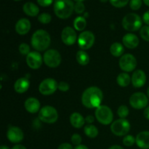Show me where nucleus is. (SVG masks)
<instances>
[{
	"instance_id": "f257e3e1",
	"label": "nucleus",
	"mask_w": 149,
	"mask_h": 149,
	"mask_svg": "<svg viewBox=\"0 0 149 149\" xmlns=\"http://www.w3.org/2000/svg\"><path fill=\"white\" fill-rule=\"evenodd\" d=\"M103 94L97 87H90L86 89L81 95V103L88 109H97L101 106Z\"/></svg>"
},
{
	"instance_id": "f03ea898",
	"label": "nucleus",
	"mask_w": 149,
	"mask_h": 149,
	"mask_svg": "<svg viewBox=\"0 0 149 149\" xmlns=\"http://www.w3.org/2000/svg\"><path fill=\"white\" fill-rule=\"evenodd\" d=\"M31 42L33 49L38 52H42L49 47L51 43V38L47 31L39 29L33 33Z\"/></svg>"
},
{
	"instance_id": "7ed1b4c3",
	"label": "nucleus",
	"mask_w": 149,
	"mask_h": 149,
	"mask_svg": "<svg viewBox=\"0 0 149 149\" xmlns=\"http://www.w3.org/2000/svg\"><path fill=\"white\" fill-rule=\"evenodd\" d=\"M53 8L57 17L61 19H67L74 12V4L72 0H55Z\"/></svg>"
},
{
	"instance_id": "20e7f679",
	"label": "nucleus",
	"mask_w": 149,
	"mask_h": 149,
	"mask_svg": "<svg viewBox=\"0 0 149 149\" xmlns=\"http://www.w3.org/2000/svg\"><path fill=\"white\" fill-rule=\"evenodd\" d=\"M142 19L136 13H128L123 17L122 25L128 31H136L142 28Z\"/></svg>"
},
{
	"instance_id": "39448f33",
	"label": "nucleus",
	"mask_w": 149,
	"mask_h": 149,
	"mask_svg": "<svg viewBox=\"0 0 149 149\" xmlns=\"http://www.w3.org/2000/svg\"><path fill=\"white\" fill-rule=\"evenodd\" d=\"M95 118L100 124L109 125L112 123L113 119V113L111 109L107 106L101 105L95 110Z\"/></svg>"
},
{
	"instance_id": "423d86ee",
	"label": "nucleus",
	"mask_w": 149,
	"mask_h": 149,
	"mask_svg": "<svg viewBox=\"0 0 149 149\" xmlns=\"http://www.w3.org/2000/svg\"><path fill=\"white\" fill-rule=\"evenodd\" d=\"M39 119L44 123H55L58 119V113L52 106H45L39 111Z\"/></svg>"
},
{
	"instance_id": "0eeeda50",
	"label": "nucleus",
	"mask_w": 149,
	"mask_h": 149,
	"mask_svg": "<svg viewBox=\"0 0 149 149\" xmlns=\"http://www.w3.org/2000/svg\"><path fill=\"white\" fill-rule=\"evenodd\" d=\"M130 130V124L126 119H119L114 121L111 125V131L116 136H125Z\"/></svg>"
},
{
	"instance_id": "6e6552de",
	"label": "nucleus",
	"mask_w": 149,
	"mask_h": 149,
	"mask_svg": "<svg viewBox=\"0 0 149 149\" xmlns=\"http://www.w3.org/2000/svg\"><path fill=\"white\" fill-rule=\"evenodd\" d=\"M43 61L45 65L49 68H56L61 64L62 58L58 51L56 49H48L45 52L43 56Z\"/></svg>"
},
{
	"instance_id": "1a4fd4ad",
	"label": "nucleus",
	"mask_w": 149,
	"mask_h": 149,
	"mask_svg": "<svg viewBox=\"0 0 149 149\" xmlns=\"http://www.w3.org/2000/svg\"><path fill=\"white\" fill-rule=\"evenodd\" d=\"M95 40V37L93 32L90 31H82L79 36L77 42L80 49L82 50H87L93 46Z\"/></svg>"
},
{
	"instance_id": "9d476101",
	"label": "nucleus",
	"mask_w": 149,
	"mask_h": 149,
	"mask_svg": "<svg viewBox=\"0 0 149 149\" xmlns=\"http://www.w3.org/2000/svg\"><path fill=\"white\" fill-rule=\"evenodd\" d=\"M130 104L135 109H146L148 104V97L143 93L138 92L130 97Z\"/></svg>"
},
{
	"instance_id": "9b49d317",
	"label": "nucleus",
	"mask_w": 149,
	"mask_h": 149,
	"mask_svg": "<svg viewBox=\"0 0 149 149\" xmlns=\"http://www.w3.org/2000/svg\"><path fill=\"white\" fill-rule=\"evenodd\" d=\"M58 89V83L54 79L47 78L39 84V91L43 95H50Z\"/></svg>"
},
{
	"instance_id": "f8f14e48",
	"label": "nucleus",
	"mask_w": 149,
	"mask_h": 149,
	"mask_svg": "<svg viewBox=\"0 0 149 149\" xmlns=\"http://www.w3.org/2000/svg\"><path fill=\"white\" fill-rule=\"evenodd\" d=\"M119 67L125 72H131L137 66V60L132 54H125L120 58L119 61Z\"/></svg>"
},
{
	"instance_id": "ddd939ff",
	"label": "nucleus",
	"mask_w": 149,
	"mask_h": 149,
	"mask_svg": "<svg viewBox=\"0 0 149 149\" xmlns=\"http://www.w3.org/2000/svg\"><path fill=\"white\" fill-rule=\"evenodd\" d=\"M43 58L38 51L31 52L26 56V63L31 69H39L42 65Z\"/></svg>"
},
{
	"instance_id": "4468645a",
	"label": "nucleus",
	"mask_w": 149,
	"mask_h": 149,
	"mask_svg": "<svg viewBox=\"0 0 149 149\" xmlns=\"http://www.w3.org/2000/svg\"><path fill=\"white\" fill-rule=\"evenodd\" d=\"M61 39L65 45H68V46L73 45L77 40L76 31L70 26L65 27L63 29L62 33H61Z\"/></svg>"
},
{
	"instance_id": "2eb2a0df",
	"label": "nucleus",
	"mask_w": 149,
	"mask_h": 149,
	"mask_svg": "<svg viewBox=\"0 0 149 149\" xmlns=\"http://www.w3.org/2000/svg\"><path fill=\"white\" fill-rule=\"evenodd\" d=\"M7 138L10 142L13 143H18L23 140L24 134L20 128L15 126H12L7 130Z\"/></svg>"
},
{
	"instance_id": "dca6fc26",
	"label": "nucleus",
	"mask_w": 149,
	"mask_h": 149,
	"mask_svg": "<svg viewBox=\"0 0 149 149\" xmlns=\"http://www.w3.org/2000/svg\"><path fill=\"white\" fill-rule=\"evenodd\" d=\"M132 85L136 88H141L145 85L146 82V75L143 70L138 69L134 71L131 77Z\"/></svg>"
},
{
	"instance_id": "f3484780",
	"label": "nucleus",
	"mask_w": 149,
	"mask_h": 149,
	"mask_svg": "<svg viewBox=\"0 0 149 149\" xmlns=\"http://www.w3.org/2000/svg\"><path fill=\"white\" fill-rule=\"evenodd\" d=\"M122 42L124 46L129 49H135L139 45V38L135 34L132 33H128L125 34L122 38Z\"/></svg>"
},
{
	"instance_id": "a211bd4d",
	"label": "nucleus",
	"mask_w": 149,
	"mask_h": 149,
	"mask_svg": "<svg viewBox=\"0 0 149 149\" xmlns=\"http://www.w3.org/2000/svg\"><path fill=\"white\" fill-rule=\"evenodd\" d=\"M31 22L27 18H20L15 24V31L19 35H26L31 29Z\"/></svg>"
},
{
	"instance_id": "6ab92c4d",
	"label": "nucleus",
	"mask_w": 149,
	"mask_h": 149,
	"mask_svg": "<svg viewBox=\"0 0 149 149\" xmlns=\"http://www.w3.org/2000/svg\"><path fill=\"white\" fill-rule=\"evenodd\" d=\"M24 106L28 112L31 113H35L40 111L41 104L38 99H36V97H31L26 99L24 103Z\"/></svg>"
},
{
	"instance_id": "aec40b11",
	"label": "nucleus",
	"mask_w": 149,
	"mask_h": 149,
	"mask_svg": "<svg viewBox=\"0 0 149 149\" xmlns=\"http://www.w3.org/2000/svg\"><path fill=\"white\" fill-rule=\"evenodd\" d=\"M135 143L141 149H149V131H143L135 138Z\"/></svg>"
},
{
	"instance_id": "412c9836",
	"label": "nucleus",
	"mask_w": 149,
	"mask_h": 149,
	"mask_svg": "<svg viewBox=\"0 0 149 149\" xmlns=\"http://www.w3.org/2000/svg\"><path fill=\"white\" fill-rule=\"evenodd\" d=\"M30 87V81L29 79L26 77H21L16 80V81L14 84V89L16 93L19 94L24 93L29 90Z\"/></svg>"
},
{
	"instance_id": "4be33fe9",
	"label": "nucleus",
	"mask_w": 149,
	"mask_h": 149,
	"mask_svg": "<svg viewBox=\"0 0 149 149\" xmlns=\"http://www.w3.org/2000/svg\"><path fill=\"white\" fill-rule=\"evenodd\" d=\"M70 123L76 129H79L84 126L85 123V118L82 115L77 112H74L70 116Z\"/></svg>"
},
{
	"instance_id": "5701e85b",
	"label": "nucleus",
	"mask_w": 149,
	"mask_h": 149,
	"mask_svg": "<svg viewBox=\"0 0 149 149\" xmlns=\"http://www.w3.org/2000/svg\"><path fill=\"white\" fill-rule=\"evenodd\" d=\"M23 10L26 15L30 17H35L39 13V8L33 2H26L23 4Z\"/></svg>"
},
{
	"instance_id": "b1692460",
	"label": "nucleus",
	"mask_w": 149,
	"mask_h": 149,
	"mask_svg": "<svg viewBox=\"0 0 149 149\" xmlns=\"http://www.w3.org/2000/svg\"><path fill=\"white\" fill-rule=\"evenodd\" d=\"M125 51L123 45L119 42H114L110 47V52L114 57H122Z\"/></svg>"
},
{
	"instance_id": "393cba45",
	"label": "nucleus",
	"mask_w": 149,
	"mask_h": 149,
	"mask_svg": "<svg viewBox=\"0 0 149 149\" xmlns=\"http://www.w3.org/2000/svg\"><path fill=\"white\" fill-rule=\"evenodd\" d=\"M76 59L79 64L81 65H87L90 62V56L85 52V50H82V49L77 52V55H76Z\"/></svg>"
},
{
	"instance_id": "a878e982",
	"label": "nucleus",
	"mask_w": 149,
	"mask_h": 149,
	"mask_svg": "<svg viewBox=\"0 0 149 149\" xmlns=\"http://www.w3.org/2000/svg\"><path fill=\"white\" fill-rule=\"evenodd\" d=\"M131 78L127 73H121L116 77V82L120 87H126L130 84Z\"/></svg>"
},
{
	"instance_id": "bb28decb",
	"label": "nucleus",
	"mask_w": 149,
	"mask_h": 149,
	"mask_svg": "<svg viewBox=\"0 0 149 149\" xmlns=\"http://www.w3.org/2000/svg\"><path fill=\"white\" fill-rule=\"evenodd\" d=\"M87 26V20L83 16H78L74 20V29L79 31H82Z\"/></svg>"
},
{
	"instance_id": "cd10ccee",
	"label": "nucleus",
	"mask_w": 149,
	"mask_h": 149,
	"mask_svg": "<svg viewBox=\"0 0 149 149\" xmlns=\"http://www.w3.org/2000/svg\"><path fill=\"white\" fill-rule=\"evenodd\" d=\"M84 134L90 138H95L98 135V129L93 125H87L84 127Z\"/></svg>"
},
{
	"instance_id": "c85d7f7f",
	"label": "nucleus",
	"mask_w": 149,
	"mask_h": 149,
	"mask_svg": "<svg viewBox=\"0 0 149 149\" xmlns=\"http://www.w3.org/2000/svg\"><path fill=\"white\" fill-rule=\"evenodd\" d=\"M129 113V109L125 105L120 106L117 110V114L120 117V119H125L128 116Z\"/></svg>"
},
{
	"instance_id": "c756f323",
	"label": "nucleus",
	"mask_w": 149,
	"mask_h": 149,
	"mask_svg": "<svg viewBox=\"0 0 149 149\" xmlns=\"http://www.w3.org/2000/svg\"><path fill=\"white\" fill-rule=\"evenodd\" d=\"M38 20L42 24H48L52 20V16L47 13H43L38 16Z\"/></svg>"
},
{
	"instance_id": "7c9ffc66",
	"label": "nucleus",
	"mask_w": 149,
	"mask_h": 149,
	"mask_svg": "<svg viewBox=\"0 0 149 149\" xmlns=\"http://www.w3.org/2000/svg\"><path fill=\"white\" fill-rule=\"evenodd\" d=\"M135 143V138H134L131 135H125V138H123V144L125 146L130 147L132 146Z\"/></svg>"
},
{
	"instance_id": "2f4dec72",
	"label": "nucleus",
	"mask_w": 149,
	"mask_h": 149,
	"mask_svg": "<svg viewBox=\"0 0 149 149\" xmlns=\"http://www.w3.org/2000/svg\"><path fill=\"white\" fill-rule=\"evenodd\" d=\"M109 1L113 7L121 8L125 7L130 2V0H109Z\"/></svg>"
},
{
	"instance_id": "473e14b6",
	"label": "nucleus",
	"mask_w": 149,
	"mask_h": 149,
	"mask_svg": "<svg viewBox=\"0 0 149 149\" xmlns=\"http://www.w3.org/2000/svg\"><path fill=\"white\" fill-rule=\"evenodd\" d=\"M140 35L143 40L149 42V26H143L140 30Z\"/></svg>"
},
{
	"instance_id": "72a5a7b5",
	"label": "nucleus",
	"mask_w": 149,
	"mask_h": 149,
	"mask_svg": "<svg viewBox=\"0 0 149 149\" xmlns=\"http://www.w3.org/2000/svg\"><path fill=\"white\" fill-rule=\"evenodd\" d=\"M19 52L21 55H26L27 56L29 53H30V47L28 44L26 43H22L19 45Z\"/></svg>"
},
{
	"instance_id": "f704fd0d",
	"label": "nucleus",
	"mask_w": 149,
	"mask_h": 149,
	"mask_svg": "<svg viewBox=\"0 0 149 149\" xmlns=\"http://www.w3.org/2000/svg\"><path fill=\"white\" fill-rule=\"evenodd\" d=\"M85 10V6L82 1H77L74 4V11L77 14H82Z\"/></svg>"
},
{
	"instance_id": "c9c22d12",
	"label": "nucleus",
	"mask_w": 149,
	"mask_h": 149,
	"mask_svg": "<svg viewBox=\"0 0 149 149\" xmlns=\"http://www.w3.org/2000/svg\"><path fill=\"white\" fill-rule=\"evenodd\" d=\"M143 0H130V7L132 10H138L142 6Z\"/></svg>"
},
{
	"instance_id": "e433bc0d",
	"label": "nucleus",
	"mask_w": 149,
	"mask_h": 149,
	"mask_svg": "<svg viewBox=\"0 0 149 149\" xmlns=\"http://www.w3.org/2000/svg\"><path fill=\"white\" fill-rule=\"evenodd\" d=\"M71 143L77 146L81 145V141H82V138H81V135H79V134L77 133H75L71 136Z\"/></svg>"
},
{
	"instance_id": "4c0bfd02",
	"label": "nucleus",
	"mask_w": 149,
	"mask_h": 149,
	"mask_svg": "<svg viewBox=\"0 0 149 149\" xmlns=\"http://www.w3.org/2000/svg\"><path fill=\"white\" fill-rule=\"evenodd\" d=\"M70 89L69 84L65 81H60L58 83V90L61 92H67Z\"/></svg>"
},
{
	"instance_id": "58836bf2",
	"label": "nucleus",
	"mask_w": 149,
	"mask_h": 149,
	"mask_svg": "<svg viewBox=\"0 0 149 149\" xmlns=\"http://www.w3.org/2000/svg\"><path fill=\"white\" fill-rule=\"evenodd\" d=\"M37 2L42 7H49L52 4L53 0H37Z\"/></svg>"
},
{
	"instance_id": "ea45409f",
	"label": "nucleus",
	"mask_w": 149,
	"mask_h": 149,
	"mask_svg": "<svg viewBox=\"0 0 149 149\" xmlns=\"http://www.w3.org/2000/svg\"><path fill=\"white\" fill-rule=\"evenodd\" d=\"M58 149H74L73 148L72 146L70 143H61V145L58 146Z\"/></svg>"
},
{
	"instance_id": "a19ab883",
	"label": "nucleus",
	"mask_w": 149,
	"mask_h": 149,
	"mask_svg": "<svg viewBox=\"0 0 149 149\" xmlns=\"http://www.w3.org/2000/svg\"><path fill=\"white\" fill-rule=\"evenodd\" d=\"M143 20L144 21V23H146V24L149 26V10L143 14Z\"/></svg>"
},
{
	"instance_id": "79ce46f5",
	"label": "nucleus",
	"mask_w": 149,
	"mask_h": 149,
	"mask_svg": "<svg viewBox=\"0 0 149 149\" xmlns=\"http://www.w3.org/2000/svg\"><path fill=\"white\" fill-rule=\"evenodd\" d=\"M95 121L94 116H92V115H88L85 117V122H87L89 125H92V123H93Z\"/></svg>"
},
{
	"instance_id": "37998d69",
	"label": "nucleus",
	"mask_w": 149,
	"mask_h": 149,
	"mask_svg": "<svg viewBox=\"0 0 149 149\" xmlns=\"http://www.w3.org/2000/svg\"><path fill=\"white\" fill-rule=\"evenodd\" d=\"M143 115L145 116L146 119H148L149 120V106H147L146 108L143 111Z\"/></svg>"
},
{
	"instance_id": "c03bdc74",
	"label": "nucleus",
	"mask_w": 149,
	"mask_h": 149,
	"mask_svg": "<svg viewBox=\"0 0 149 149\" xmlns=\"http://www.w3.org/2000/svg\"><path fill=\"white\" fill-rule=\"evenodd\" d=\"M12 149H27L24 146L20 145V144H17V145L14 146L12 148Z\"/></svg>"
},
{
	"instance_id": "a18cd8bd",
	"label": "nucleus",
	"mask_w": 149,
	"mask_h": 149,
	"mask_svg": "<svg viewBox=\"0 0 149 149\" xmlns=\"http://www.w3.org/2000/svg\"><path fill=\"white\" fill-rule=\"evenodd\" d=\"M74 149H89V148H87V147L86 146L81 144V145L77 146H76Z\"/></svg>"
},
{
	"instance_id": "49530a36",
	"label": "nucleus",
	"mask_w": 149,
	"mask_h": 149,
	"mask_svg": "<svg viewBox=\"0 0 149 149\" xmlns=\"http://www.w3.org/2000/svg\"><path fill=\"white\" fill-rule=\"evenodd\" d=\"M109 149H124V148H122V146H120L113 145V146H111Z\"/></svg>"
},
{
	"instance_id": "de8ad7c7",
	"label": "nucleus",
	"mask_w": 149,
	"mask_h": 149,
	"mask_svg": "<svg viewBox=\"0 0 149 149\" xmlns=\"http://www.w3.org/2000/svg\"><path fill=\"white\" fill-rule=\"evenodd\" d=\"M0 149H10V148H9L8 146H7L2 145L1 146V147H0Z\"/></svg>"
},
{
	"instance_id": "09e8293b",
	"label": "nucleus",
	"mask_w": 149,
	"mask_h": 149,
	"mask_svg": "<svg viewBox=\"0 0 149 149\" xmlns=\"http://www.w3.org/2000/svg\"><path fill=\"white\" fill-rule=\"evenodd\" d=\"M143 1L144 4H145L146 5L148 6L149 7V0H143Z\"/></svg>"
},
{
	"instance_id": "8fccbe9b",
	"label": "nucleus",
	"mask_w": 149,
	"mask_h": 149,
	"mask_svg": "<svg viewBox=\"0 0 149 149\" xmlns=\"http://www.w3.org/2000/svg\"><path fill=\"white\" fill-rule=\"evenodd\" d=\"M99 1L102 3H106V2H107L108 1H109V0H99Z\"/></svg>"
},
{
	"instance_id": "3c124183",
	"label": "nucleus",
	"mask_w": 149,
	"mask_h": 149,
	"mask_svg": "<svg viewBox=\"0 0 149 149\" xmlns=\"http://www.w3.org/2000/svg\"><path fill=\"white\" fill-rule=\"evenodd\" d=\"M147 96H148V97L149 98V87H148V90H147Z\"/></svg>"
},
{
	"instance_id": "603ef678",
	"label": "nucleus",
	"mask_w": 149,
	"mask_h": 149,
	"mask_svg": "<svg viewBox=\"0 0 149 149\" xmlns=\"http://www.w3.org/2000/svg\"><path fill=\"white\" fill-rule=\"evenodd\" d=\"M74 1H84V0H74Z\"/></svg>"
},
{
	"instance_id": "864d4df0",
	"label": "nucleus",
	"mask_w": 149,
	"mask_h": 149,
	"mask_svg": "<svg viewBox=\"0 0 149 149\" xmlns=\"http://www.w3.org/2000/svg\"><path fill=\"white\" fill-rule=\"evenodd\" d=\"M14 1H21V0H14Z\"/></svg>"
}]
</instances>
